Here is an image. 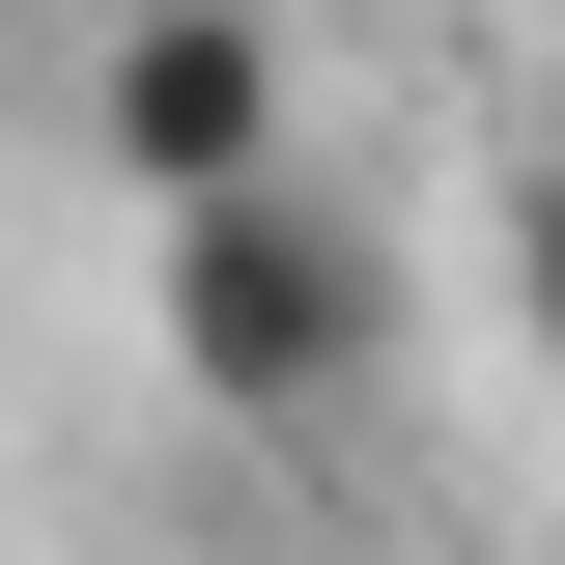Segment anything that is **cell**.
Instances as JSON below:
<instances>
[{"instance_id": "6da1fadb", "label": "cell", "mask_w": 565, "mask_h": 565, "mask_svg": "<svg viewBox=\"0 0 565 565\" xmlns=\"http://www.w3.org/2000/svg\"><path fill=\"white\" fill-rule=\"evenodd\" d=\"M141 340H170V396L199 424H340L367 367H396V255H367V199H311V170H255V199H170L141 226Z\"/></svg>"}, {"instance_id": "7a4b0ae2", "label": "cell", "mask_w": 565, "mask_h": 565, "mask_svg": "<svg viewBox=\"0 0 565 565\" xmlns=\"http://www.w3.org/2000/svg\"><path fill=\"white\" fill-rule=\"evenodd\" d=\"M85 170H114L141 226L255 199L282 170V0H114V29H85Z\"/></svg>"}, {"instance_id": "3957f363", "label": "cell", "mask_w": 565, "mask_h": 565, "mask_svg": "<svg viewBox=\"0 0 565 565\" xmlns=\"http://www.w3.org/2000/svg\"><path fill=\"white\" fill-rule=\"evenodd\" d=\"M481 255H509V340H537V367H565V114H537V141H509V199H481Z\"/></svg>"}]
</instances>
